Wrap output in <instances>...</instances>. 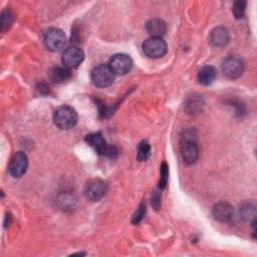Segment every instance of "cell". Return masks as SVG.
<instances>
[{
    "mask_svg": "<svg viewBox=\"0 0 257 257\" xmlns=\"http://www.w3.org/2000/svg\"><path fill=\"white\" fill-rule=\"evenodd\" d=\"M239 214L240 217L245 221L255 219V207L250 203H245L240 207Z\"/></svg>",
    "mask_w": 257,
    "mask_h": 257,
    "instance_id": "cell-17",
    "label": "cell"
},
{
    "mask_svg": "<svg viewBox=\"0 0 257 257\" xmlns=\"http://www.w3.org/2000/svg\"><path fill=\"white\" fill-rule=\"evenodd\" d=\"M212 214L215 220L225 223L231 220L233 216V208L229 203L222 201L214 205L212 209Z\"/></svg>",
    "mask_w": 257,
    "mask_h": 257,
    "instance_id": "cell-12",
    "label": "cell"
},
{
    "mask_svg": "<svg viewBox=\"0 0 257 257\" xmlns=\"http://www.w3.org/2000/svg\"><path fill=\"white\" fill-rule=\"evenodd\" d=\"M230 36L227 28L223 26H217L209 34V42L214 47H223L229 42Z\"/></svg>",
    "mask_w": 257,
    "mask_h": 257,
    "instance_id": "cell-13",
    "label": "cell"
},
{
    "mask_svg": "<svg viewBox=\"0 0 257 257\" xmlns=\"http://www.w3.org/2000/svg\"><path fill=\"white\" fill-rule=\"evenodd\" d=\"M13 20H14V15H13L12 11L8 8L3 10L1 13V21H0L1 31L4 32L5 30H7L10 27V25L12 24Z\"/></svg>",
    "mask_w": 257,
    "mask_h": 257,
    "instance_id": "cell-19",
    "label": "cell"
},
{
    "mask_svg": "<svg viewBox=\"0 0 257 257\" xmlns=\"http://www.w3.org/2000/svg\"><path fill=\"white\" fill-rule=\"evenodd\" d=\"M222 71L228 78H238L244 71V63L239 57L229 56L222 63Z\"/></svg>",
    "mask_w": 257,
    "mask_h": 257,
    "instance_id": "cell-7",
    "label": "cell"
},
{
    "mask_svg": "<svg viewBox=\"0 0 257 257\" xmlns=\"http://www.w3.org/2000/svg\"><path fill=\"white\" fill-rule=\"evenodd\" d=\"M146 211H147V209H146V204H145L144 202H142V203L139 205V207L137 208L136 212L134 213V215H133V217H132V223H133V224H139V223L143 220V218L145 217Z\"/></svg>",
    "mask_w": 257,
    "mask_h": 257,
    "instance_id": "cell-21",
    "label": "cell"
},
{
    "mask_svg": "<svg viewBox=\"0 0 257 257\" xmlns=\"http://www.w3.org/2000/svg\"><path fill=\"white\" fill-rule=\"evenodd\" d=\"M151 156V146L148 142H141L140 145L138 146V155H137V159L140 162H145L149 159V157Z\"/></svg>",
    "mask_w": 257,
    "mask_h": 257,
    "instance_id": "cell-18",
    "label": "cell"
},
{
    "mask_svg": "<svg viewBox=\"0 0 257 257\" xmlns=\"http://www.w3.org/2000/svg\"><path fill=\"white\" fill-rule=\"evenodd\" d=\"M84 140L98 155L113 159L118 154V151L116 150L115 147L108 146L106 144L101 133H99V132L87 135Z\"/></svg>",
    "mask_w": 257,
    "mask_h": 257,
    "instance_id": "cell-1",
    "label": "cell"
},
{
    "mask_svg": "<svg viewBox=\"0 0 257 257\" xmlns=\"http://www.w3.org/2000/svg\"><path fill=\"white\" fill-rule=\"evenodd\" d=\"M168 176H169V167L167 163H163L160 168V181H159V189L163 190L166 188L168 184Z\"/></svg>",
    "mask_w": 257,
    "mask_h": 257,
    "instance_id": "cell-20",
    "label": "cell"
},
{
    "mask_svg": "<svg viewBox=\"0 0 257 257\" xmlns=\"http://www.w3.org/2000/svg\"><path fill=\"white\" fill-rule=\"evenodd\" d=\"M92 83L97 87H106L112 84L114 80V73L109 65L99 64L95 66L90 73Z\"/></svg>",
    "mask_w": 257,
    "mask_h": 257,
    "instance_id": "cell-3",
    "label": "cell"
},
{
    "mask_svg": "<svg viewBox=\"0 0 257 257\" xmlns=\"http://www.w3.org/2000/svg\"><path fill=\"white\" fill-rule=\"evenodd\" d=\"M53 120L57 127L61 130H68L76 124L77 113L71 106L62 105L54 111Z\"/></svg>",
    "mask_w": 257,
    "mask_h": 257,
    "instance_id": "cell-2",
    "label": "cell"
},
{
    "mask_svg": "<svg viewBox=\"0 0 257 257\" xmlns=\"http://www.w3.org/2000/svg\"><path fill=\"white\" fill-rule=\"evenodd\" d=\"M84 53L78 46H70L66 48L61 56V61L63 66L67 68L77 67L83 60Z\"/></svg>",
    "mask_w": 257,
    "mask_h": 257,
    "instance_id": "cell-10",
    "label": "cell"
},
{
    "mask_svg": "<svg viewBox=\"0 0 257 257\" xmlns=\"http://www.w3.org/2000/svg\"><path fill=\"white\" fill-rule=\"evenodd\" d=\"M28 167V158L25 153L17 152L13 155L10 164H9V174L13 178H20L22 177Z\"/></svg>",
    "mask_w": 257,
    "mask_h": 257,
    "instance_id": "cell-9",
    "label": "cell"
},
{
    "mask_svg": "<svg viewBox=\"0 0 257 257\" xmlns=\"http://www.w3.org/2000/svg\"><path fill=\"white\" fill-rule=\"evenodd\" d=\"M106 193V185L103 181L99 179L91 180L90 182L87 183L85 186L84 194L85 197L93 202L99 201Z\"/></svg>",
    "mask_w": 257,
    "mask_h": 257,
    "instance_id": "cell-11",
    "label": "cell"
},
{
    "mask_svg": "<svg viewBox=\"0 0 257 257\" xmlns=\"http://www.w3.org/2000/svg\"><path fill=\"white\" fill-rule=\"evenodd\" d=\"M245 7H246V2L245 1H238V2H235L233 4L232 12H233L234 16L237 19H240V18L243 17V14H244V11H245Z\"/></svg>",
    "mask_w": 257,
    "mask_h": 257,
    "instance_id": "cell-22",
    "label": "cell"
},
{
    "mask_svg": "<svg viewBox=\"0 0 257 257\" xmlns=\"http://www.w3.org/2000/svg\"><path fill=\"white\" fill-rule=\"evenodd\" d=\"M11 221H12V218H11V216L8 214L6 217H5V222H4V226L7 228V227H9L10 226V224H11Z\"/></svg>",
    "mask_w": 257,
    "mask_h": 257,
    "instance_id": "cell-24",
    "label": "cell"
},
{
    "mask_svg": "<svg viewBox=\"0 0 257 257\" xmlns=\"http://www.w3.org/2000/svg\"><path fill=\"white\" fill-rule=\"evenodd\" d=\"M49 77L53 83L59 84V83L67 81L71 77V72H70L69 68H67L65 66H63V67L56 66V67H53L49 71Z\"/></svg>",
    "mask_w": 257,
    "mask_h": 257,
    "instance_id": "cell-15",
    "label": "cell"
},
{
    "mask_svg": "<svg viewBox=\"0 0 257 257\" xmlns=\"http://www.w3.org/2000/svg\"><path fill=\"white\" fill-rule=\"evenodd\" d=\"M151 203H152V207L156 211L160 210V207H161V195H160V190L159 189H155L153 191Z\"/></svg>",
    "mask_w": 257,
    "mask_h": 257,
    "instance_id": "cell-23",
    "label": "cell"
},
{
    "mask_svg": "<svg viewBox=\"0 0 257 257\" xmlns=\"http://www.w3.org/2000/svg\"><path fill=\"white\" fill-rule=\"evenodd\" d=\"M180 153L185 164H195L199 157V148L196 141L188 136L184 137L180 143Z\"/></svg>",
    "mask_w": 257,
    "mask_h": 257,
    "instance_id": "cell-6",
    "label": "cell"
},
{
    "mask_svg": "<svg viewBox=\"0 0 257 257\" xmlns=\"http://www.w3.org/2000/svg\"><path fill=\"white\" fill-rule=\"evenodd\" d=\"M66 43V36L64 32L56 27L49 28L44 34V44L46 48L52 52L62 50Z\"/></svg>",
    "mask_w": 257,
    "mask_h": 257,
    "instance_id": "cell-4",
    "label": "cell"
},
{
    "mask_svg": "<svg viewBox=\"0 0 257 257\" xmlns=\"http://www.w3.org/2000/svg\"><path fill=\"white\" fill-rule=\"evenodd\" d=\"M216 75L217 71L215 67L211 65H205L198 72V80L203 85H209L215 80Z\"/></svg>",
    "mask_w": 257,
    "mask_h": 257,
    "instance_id": "cell-16",
    "label": "cell"
},
{
    "mask_svg": "<svg viewBox=\"0 0 257 257\" xmlns=\"http://www.w3.org/2000/svg\"><path fill=\"white\" fill-rule=\"evenodd\" d=\"M146 30L151 35V37L162 38V36L167 32V24L162 19L153 18L147 22Z\"/></svg>",
    "mask_w": 257,
    "mask_h": 257,
    "instance_id": "cell-14",
    "label": "cell"
},
{
    "mask_svg": "<svg viewBox=\"0 0 257 257\" xmlns=\"http://www.w3.org/2000/svg\"><path fill=\"white\" fill-rule=\"evenodd\" d=\"M108 65L114 74L123 75L131 70L133 61L127 54L117 53L111 56V58L109 59Z\"/></svg>",
    "mask_w": 257,
    "mask_h": 257,
    "instance_id": "cell-8",
    "label": "cell"
},
{
    "mask_svg": "<svg viewBox=\"0 0 257 257\" xmlns=\"http://www.w3.org/2000/svg\"><path fill=\"white\" fill-rule=\"evenodd\" d=\"M167 49V43L160 37H150L143 43V51L150 58L163 57Z\"/></svg>",
    "mask_w": 257,
    "mask_h": 257,
    "instance_id": "cell-5",
    "label": "cell"
}]
</instances>
